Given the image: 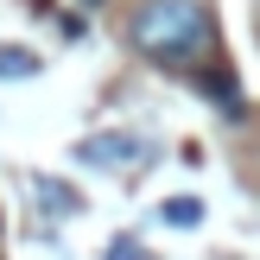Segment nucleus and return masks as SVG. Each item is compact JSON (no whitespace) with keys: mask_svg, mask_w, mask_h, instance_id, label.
<instances>
[{"mask_svg":"<svg viewBox=\"0 0 260 260\" xmlns=\"http://www.w3.org/2000/svg\"><path fill=\"white\" fill-rule=\"evenodd\" d=\"M127 38L159 63H197L216 32H210L203 0H146L134 13V25H127Z\"/></svg>","mask_w":260,"mask_h":260,"instance_id":"1","label":"nucleus"},{"mask_svg":"<svg viewBox=\"0 0 260 260\" xmlns=\"http://www.w3.org/2000/svg\"><path fill=\"white\" fill-rule=\"evenodd\" d=\"M83 7H102V0H83Z\"/></svg>","mask_w":260,"mask_h":260,"instance_id":"2","label":"nucleus"}]
</instances>
